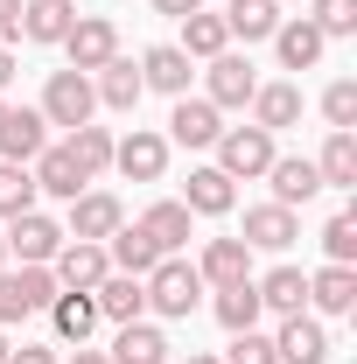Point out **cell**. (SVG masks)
<instances>
[{"label":"cell","mask_w":357,"mask_h":364,"mask_svg":"<svg viewBox=\"0 0 357 364\" xmlns=\"http://www.w3.org/2000/svg\"><path fill=\"white\" fill-rule=\"evenodd\" d=\"M309 301L322 309V316H351V309H357V273H351V267L309 273Z\"/></svg>","instance_id":"cell-23"},{"label":"cell","mask_w":357,"mask_h":364,"mask_svg":"<svg viewBox=\"0 0 357 364\" xmlns=\"http://www.w3.org/2000/svg\"><path fill=\"white\" fill-rule=\"evenodd\" d=\"M63 49H70V70H105L112 56H119V28L105 21V14H78L70 21V36H63Z\"/></svg>","instance_id":"cell-5"},{"label":"cell","mask_w":357,"mask_h":364,"mask_svg":"<svg viewBox=\"0 0 357 364\" xmlns=\"http://www.w3.org/2000/svg\"><path fill=\"white\" fill-rule=\"evenodd\" d=\"M218 134H224V127H218V105L182 91V98H176V112H169V140H182V147H211Z\"/></svg>","instance_id":"cell-15"},{"label":"cell","mask_w":357,"mask_h":364,"mask_svg":"<svg viewBox=\"0 0 357 364\" xmlns=\"http://www.w3.org/2000/svg\"><path fill=\"white\" fill-rule=\"evenodd\" d=\"M322 112H329V134H351L357 127V85L351 77H336V85L322 91Z\"/></svg>","instance_id":"cell-36"},{"label":"cell","mask_w":357,"mask_h":364,"mask_svg":"<svg viewBox=\"0 0 357 364\" xmlns=\"http://www.w3.org/2000/svg\"><path fill=\"white\" fill-rule=\"evenodd\" d=\"M182 56H224V49H231V28H224V14H203V7H196V14H182Z\"/></svg>","instance_id":"cell-27"},{"label":"cell","mask_w":357,"mask_h":364,"mask_svg":"<svg viewBox=\"0 0 357 364\" xmlns=\"http://www.w3.org/2000/svg\"><path fill=\"white\" fill-rule=\"evenodd\" d=\"M112 364H169V336L154 322H119V343L105 350Z\"/></svg>","instance_id":"cell-20"},{"label":"cell","mask_w":357,"mask_h":364,"mask_svg":"<svg viewBox=\"0 0 357 364\" xmlns=\"http://www.w3.org/2000/svg\"><path fill=\"white\" fill-rule=\"evenodd\" d=\"M252 287H260V309H273V316H302V301H309V273L302 267H273Z\"/></svg>","instance_id":"cell-22"},{"label":"cell","mask_w":357,"mask_h":364,"mask_svg":"<svg viewBox=\"0 0 357 364\" xmlns=\"http://www.w3.org/2000/svg\"><path fill=\"white\" fill-rule=\"evenodd\" d=\"M49 322H56L63 343H85L91 329H98V301H91V294H56V301H49Z\"/></svg>","instance_id":"cell-29"},{"label":"cell","mask_w":357,"mask_h":364,"mask_svg":"<svg viewBox=\"0 0 357 364\" xmlns=\"http://www.w3.org/2000/svg\"><path fill=\"white\" fill-rule=\"evenodd\" d=\"M63 287H56V273L49 267H21V273H0V322H21L36 316V309H49Z\"/></svg>","instance_id":"cell-4"},{"label":"cell","mask_w":357,"mask_h":364,"mask_svg":"<svg viewBox=\"0 0 357 364\" xmlns=\"http://www.w3.org/2000/svg\"><path fill=\"white\" fill-rule=\"evenodd\" d=\"M273 7H294V0H273Z\"/></svg>","instance_id":"cell-48"},{"label":"cell","mask_w":357,"mask_h":364,"mask_svg":"<svg viewBox=\"0 0 357 364\" xmlns=\"http://www.w3.org/2000/svg\"><path fill=\"white\" fill-rule=\"evenodd\" d=\"M91 112H98V91H91L85 70H56L43 85V119L49 127H91Z\"/></svg>","instance_id":"cell-2"},{"label":"cell","mask_w":357,"mask_h":364,"mask_svg":"<svg viewBox=\"0 0 357 364\" xmlns=\"http://www.w3.org/2000/svg\"><path fill=\"white\" fill-rule=\"evenodd\" d=\"M218 322L238 336V329H252L260 322V287L252 280H231V287H218Z\"/></svg>","instance_id":"cell-33"},{"label":"cell","mask_w":357,"mask_h":364,"mask_svg":"<svg viewBox=\"0 0 357 364\" xmlns=\"http://www.w3.org/2000/svg\"><path fill=\"white\" fill-rule=\"evenodd\" d=\"M70 364H112V358H105V350H85V343H78V358H70Z\"/></svg>","instance_id":"cell-44"},{"label":"cell","mask_w":357,"mask_h":364,"mask_svg":"<svg viewBox=\"0 0 357 364\" xmlns=\"http://www.w3.org/2000/svg\"><path fill=\"white\" fill-rule=\"evenodd\" d=\"M28 176H36V196H63V203H70V196H85V182H91L85 168H78V154H70V147H43Z\"/></svg>","instance_id":"cell-10"},{"label":"cell","mask_w":357,"mask_h":364,"mask_svg":"<svg viewBox=\"0 0 357 364\" xmlns=\"http://www.w3.org/2000/svg\"><path fill=\"white\" fill-rule=\"evenodd\" d=\"M70 21H78L70 0H28V7H21V36H28V43H63Z\"/></svg>","instance_id":"cell-25"},{"label":"cell","mask_w":357,"mask_h":364,"mask_svg":"<svg viewBox=\"0 0 357 364\" xmlns=\"http://www.w3.org/2000/svg\"><path fill=\"white\" fill-rule=\"evenodd\" d=\"M21 28V0H0V36H14Z\"/></svg>","instance_id":"cell-41"},{"label":"cell","mask_w":357,"mask_h":364,"mask_svg":"<svg viewBox=\"0 0 357 364\" xmlns=\"http://www.w3.org/2000/svg\"><path fill=\"white\" fill-rule=\"evenodd\" d=\"M315 176H322V189H351L357 182V134H329V147L315 154Z\"/></svg>","instance_id":"cell-32"},{"label":"cell","mask_w":357,"mask_h":364,"mask_svg":"<svg viewBox=\"0 0 357 364\" xmlns=\"http://www.w3.org/2000/svg\"><path fill=\"white\" fill-rule=\"evenodd\" d=\"M91 301H98V316H105V322H140V309H147V287H140L134 273H105V280L91 287Z\"/></svg>","instance_id":"cell-17"},{"label":"cell","mask_w":357,"mask_h":364,"mask_svg":"<svg viewBox=\"0 0 357 364\" xmlns=\"http://www.w3.org/2000/svg\"><path fill=\"white\" fill-rule=\"evenodd\" d=\"M322 36H357V0H315V14H309Z\"/></svg>","instance_id":"cell-38"},{"label":"cell","mask_w":357,"mask_h":364,"mask_svg":"<svg viewBox=\"0 0 357 364\" xmlns=\"http://www.w3.org/2000/svg\"><path fill=\"white\" fill-rule=\"evenodd\" d=\"M56 287L63 294H91L105 273H112V259H105V245H85V238H70V245H56Z\"/></svg>","instance_id":"cell-8"},{"label":"cell","mask_w":357,"mask_h":364,"mask_svg":"<svg viewBox=\"0 0 357 364\" xmlns=\"http://www.w3.org/2000/svg\"><path fill=\"white\" fill-rule=\"evenodd\" d=\"M294 119H302V91L294 85H260L252 91V127L280 134V127H294Z\"/></svg>","instance_id":"cell-26"},{"label":"cell","mask_w":357,"mask_h":364,"mask_svg":"<svg viewBox=\"0 0 357 364\" xmlns=\"http://www.w3.org/2000/svg\"><path fill=\"white\" fill-rule=\"evenodd\" d=\"M196 273H203V280H218V287H231V280H252V245H245V238H211Z\"/></svg>","instance_id":"cell-21"},{"label":"cell","mask_w":357,"mask_h":364,"mask_svg":"<svg viewBox=\"0 0 357 364\" xmlns=\"http://www.w3.org/2000/svg\"><path fill=\"white\" fill-rule=\"evenodd\" d=\"M273 358H280V364H322V358H329V336H322V322H309V316H280Z\"/></svg>","instance_id":"cell-13"},{"label":"cell","mask_w":357,"mask_h":364,"mask_svg":"<svg viewBox=\"0 0 357 364\" xmlns=\"http://www.w3.org/2000/svg\"><path fill=\"white\" fill-rule=\"evenodd\" d=\"M21 210H36V176L21 161H0V218H21Z\"/></svg>","instance_id":"cell-34"},{"label":"cell","mask_w":357,"mask_h":364,"mask_svg":"<svg viewBox=\"0 0 357 364\" xmlns=\"http://www.w3.org/2000/svg\"><path fill=\"white\" fill-rule=\"evenodd\" d=\"M322 43H329V36L315 28L309 14H294V21H280V28H273V49H280V63H287V70H315V63H322Z\"/></svg>","instance_id":"cell-14"},{"label":"cell","mask_w":357,"mask_h":364,"mask_svg":"<svg viewBox=\"0 0 357 364\" xmlns=\"http://www.w3.org/2000/svg\"><path fill=\"white\" fill-rule=\"evenodd\" d=\"M302 238V218L287 210V203H260V210H245V245H260V252H287Z\"/></svg>","instance_id":"cell-12"},{"label":"cell","mask_w":357,"mask_h":364,"mask_svg":"<svg viewBox=\"0 0 357 364\" xmlns=\"http://www.w3.org/2000/svg\"><path fill=\"white\" fill-rule=\"evenodd\" d=\"M70 154H78L85 176H98V168H112V134L105 127H70Z\"/></svg>","instance_id":"cell-35"},{"label":"cell","mask_w":357,"mask_h":364,"mask_svg":"<svg viewBox=\"0 0 357 364\" xmlns=\"http://www.w3.org/2000/svg\"><path fill=\"white\" fill-rule=\"evenodd\" d=\"M224 364H280V358H273V336L238 329V336H231V350H224Z\"/></svg>","instance_id":"cell-39"},{"label":"cell","mask_w":357,"mask_h":364,"mask_svg":"<svg viewBox=\"0 0 357 364\" xmlns=\"http://www.w3.org/2000/svg\"><path fill=\"white\" fill-rule=\"evenodd\" d=\"M119 225H127L119 196H105V189H85V196H70V231H63V238H85V245H105V238H112Z\"/></svg>","instance_id":"cell-6"},{"label":"cell","mask_w":357,"mask_h":364,"mask_svg":"<svg viewBox=\"0 0 357 364\" xmlns=\"http://www.w3.org/2000/svg\"><path fill=\"white\" fill-rule=\"evenodd\" d=\"M7 364H56L49 343H21V350H7Z\"/></svg>","instance_id":"cell-40"},{"label":"cell","mask_w":357,"mask_h":364,"mask_svg":"<svg viewBox=\"0 0 357 364\" xmlns=\"http://www.w3.org/2000/svg\"><path fill=\"white\" fill-rule=\"evenodd\" d=\"M189 364H224V358H189Z\"/></svg>","instance_id":"cell-46"},{"label":"cell","mask_w":357,"mask_h":364,"mask_svg":"<svg viewBox=\"0 0 357 364\" xmlns=\"http://www.w3.org/2000/svg\"><path fill=\"white\" fill-rule=\"evenodd\" d=\"M252 91H260V77H252V63L245 56H211V105H252Z\"/></svg>","instance_id":"cell-19"},{"label":"cell","mask_w":357,"mask_h":364,"mask_svg":"<svg viewBox=\"0 0 357 364\" xmlns=\"http://www.w3.org/2000/svg\"><path fill=\"white\" fill-rule=\"evenodd\" d=\"M140 85H154V91H169V98H182V91H189V56H182L176 43L147 49V56H140Z\"/></svg>","instance_id":"cell-24"},{"label":"cell","mask_w":357,"mask_h":364,"mask_svg":"<svg viewBox=\"0 0 357 364\" xmlns=\"http://www.w3.org/2000/svg\"><path fill=\"white\" fill-rule=\"evenodd\" d=\"M322 245H329V267H351L357 259V218L351 210H336V218L322 225Z\"/></svg>","instance_id":"cell-37"},{"label":"cell","mask_w":357,"mask_h":364,"mask_svg":"<svg viewBox=\"0 0 357 364\" xmlns=\"http://www.w3.org/2000/svg\"><path fill=\"white\" fill-rule=\"evenodd\" d=\"M56 245H63V225H56V218H43V210L7 218V252H21V267H49Z\"/></svg>","instance_id":"cell-7"},{"label":"cell","mask_w":357,"mask_h":364,"mask_svg":"<svg viewBox=\"0 0 357 364\" xmlns=\"http://www.w3.org/2000/svg\"><path fill=\"white\" fill-rule=\"evenodd\" d=\"M91 91H98V98H105L112 112H134V105H140V91H147V85H140V70L127 63V56H112V63L98 70V85H91Z\"/></svg>","instance_id":"cell-28"},{"label":"cell","mask_w":357,"mask_h":364,"mask_svg":"<svg viewBox=\"0 0 357 364\" xmlns=\"http://www.w3.org/2000/svg\"><path fill=\"white\" fill-rule=\"evenodd\" d=\"M7 350H14V343H7V336H0V364H7Z\"/></svg>","instance_id":"cell-45"},{"label":"cell","mask_w":357,"mask_h":364,"mask_svg":"<svg viewBox=\"0 0 357 364\" xmlns=\"http://www.w3.org/2000/svg\"><path fill=\"white\" fill-rule=\"evenodd\" d=\"M273 203H287V210H294V203H309L315 189H322V176H315V161L309 154H273Z\"/></svg>","instance_id":"cell-18"},{"label":"cell","mask_w":357,"mask_h":364,"mask_svg":"<svg viewBox=\"0 0 357 364\" xmlns=\"http://www.w3.org/2000/svg\"><path fill=\"white\" fill-rule=\"evenodd\" d=\"M112 168L127 182H161V168H169V140L147 134V127H134L127 140H112Z\"/></svg>","instance_id":"cell-9"},{"label":"cell","mask_w":357,"mask_h":364,"mask_svg":"<svg viewBox=\"0 0 357 364\" xmlns=\"http://www.w3.org/2000/svg\"><path fill=\"white\" fill-rule=\"evenodd\" d=\"M224 28L245 36V43H267L273 28H280V7H273V0H231V7H224Z\"/></svg>","instance_id":"cell-31"},{"label":"cell","mask_w":357,"mask_h":364,"mask_svg":"<svg viewBox=\"0 0 357 364\" xmlns=\"http://www.w3.org/2000/svg\"><path fill=\"white\" fill-rule=\"evenodd\" d=\"M154 7H161V14H176V21H182V14H196L203 0H154Z\"/></svg>","instance_id":"cell-42"},{"label":"cell","mask_w":357,"mask_h":364,"mask_svg":"<svg viewBox=\"0 0 357 364\" xmlns=\"http://www.w3.org/2000/svg\"><path fill=\"white\" fill-rule=\"evenodd\" d=\"M140 231H147V238H154V252L169 259V252L189 245V210H182V203H154V210L140 218Z\"/></svg>","instance_id":"cell-30"},{"label":"cell","mask_w":357,"mask_h":364,"mask_svg":"<svg viewBox=\"0 0 357 364\" xmlns=\"http://www.w3.org/2000/svg\"><path fill=\"white\" fill-rule=\"evenodd\" d=\"M211 147H218V168L231 182H238V176H267V168H273V134H267V127H224Z\"/></svg>","instance_id":"cell-3"},{"label":"cell","mask_w":357,"mask_h":364,"mask_svg":"<svg viewBox=\"0 0 357 364\" xmlns=\"http://www.w3.org/2000/svg\"><path fill=\"white\" fill-rule=\"evenodd\" d=\"M231 203H238V189H231L224 168H189V182H182V210L189 218H224Z\"/></svg>","instance_id":"cell-11"},{"label":"cell","mask_w":357,"mask_h":364,"mask_svg":"<svg viewBox=\"0 0 357 364\" xmlns=\"http://www.w3.org/2000/svg\"><path fill=\"white\" fill-rule=\"evenodd\" d=\"M0 267H7V238H0Z\"/></svg>","instance_id":"cell-47"},{"label":"cell","mask_w":357,"mask_h":364,"mask_svg":"<svg viewBox=\"0 0 357 364\" xmlns=\"http://www.w3.org/2000/svg\"><path fill=\"white\" fill-rule=\"evenodd\" d=\"M0 119H7V105H0Z\"/></svg>","instance_id":"cell-49"},{"label":"cell","mask_w":357,"mask_h":364,"mask_svg":"<svg viewBox=\"0 0 357 364\" xmlns=\"http://www.w3.org/2000/svg\"><path fill=\"white\" fill-rule=\"evenodd\" d=\"M7 77H14V49L0 43V91H7Z\"/></svg>","instance_id":"cell-43"},{"label":"cell","mask_w":357,"mask_h":364,"mask_svg":"<svg viewBox=\"0 0 357 364\" xmlns=\"http://www.w3.org/2000/svg\"><path fill=\"white\" fill-rule=\"evenodd\" d=\"M140 287H147V309H154V316H176V322L189 316L196 301H203V273L189 267V259H176V252H169L161 267L147 273Z\"/></svg>","instance_id":"cell-1"},{"label":"cell","mask_w":357,"mask_h":364,"mask_svg":"<svg viewBox=\"0 0 357 364\" xmlns=\"http://www.w3.org/2000/svg\"><path fill=\"white\" fill-rule=\"evenodd\" d=\"M43 127H49V119H43V112H28V105H21V112H7V119H0V161H21V168H28V161L49 147Z\"/></svg>","instance_id":"cell-16"}]
</instances>
